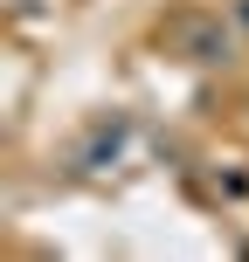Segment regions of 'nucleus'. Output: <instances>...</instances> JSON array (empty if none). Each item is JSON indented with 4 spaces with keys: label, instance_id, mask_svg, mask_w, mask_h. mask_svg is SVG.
<instances>
[{
    "label": "nucleus",
    "instance_id": "1",
    "mask_svg": "<svg viewBox=\"0 0 249 262\" xmlns=\"http://www.w3.org/2000/svg\"><path fill=\"white\" fill-rule=\"evenodd\" d=\"M180 41H194V62L228 55V35H222V28H201V21H180Z\"/></svg>",
    "mask_w": 249,
    "mask_h": 262
}]
</instances>
